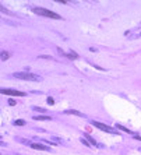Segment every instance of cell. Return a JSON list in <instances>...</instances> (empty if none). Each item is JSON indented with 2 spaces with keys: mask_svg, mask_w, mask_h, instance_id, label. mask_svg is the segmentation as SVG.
<instances>
[{
  "mask_svg": "<svg viewBox=\"0 0 141 155\" xmlns=\"http://www.w3.org/2000/svg\"><path fill=\"white\" fill-rule=\"evenodd\" d=\"M34 120H52V117H49V116H35Z\"/></svg>",
  "mask_w": 141,
  "mask_h": 155,
  "instance_id": "obj_7",
  "label": "cell"
},
{
  "mask_svg": "<svg viewBox=\"0 0 141 155\" xmlns=\"http://www.w3.org/2000/svg\"><path fill=\"white\" fill-rule=\"evenodd\" d=\"M140 37H141V32H140Z\"/></svg>",
  "mask_w": 141,
  "mask_h": 155,
  "instance_id": "obj_18",
  "label": "cell"
},
{
  "mask_svg": "<svg viewBox=\"0 0 141 155\" xmlns=\"http://www.w3.org/2000/svg\"><path fill=\"white\" fill-rule=\"evenodd\" d=\"M67 115H77V116H83V113L78 112V111H74V109H67V111H64Z\"/></svg>",
  "mask_w": 141,
  "mask_h": 155,
  "instance_id": "obj_6",
  "label": "cell"
},
{
  "mask_svg": "<svg viewBox=\"0 0 141 155\" xmlns=\"http://www.w3.org/2000/svg\"><path fill=\"white\" fill-rule=\"evenodd\" d=\"M14 124H18V126H24V124H25V122H24V120H21V119H18V120H16V122H14Z\"/></svg>",
  "mask_w": 141,
  "mask_h": 155,
  "instance_id": "obj_11",
  "label": "cell"
},
{
  "mask_svg": "<svg viewBox=\"0 0 141 155\" xmlns=\"http://www.w3.org/2000/svg\"><path fill=\"white\" fill-rule=\"evenodd\" d=\"M92 126H95V127H98L99 130H102V132H106V133H112V134H116L118 132H115V129H112L110 126H106V124H103V123H99V122H92Z\"/></svg>",
  "mask_w": 141,
  "mask_h": 155,
  "instance_id": "obj_3",
  "label": "cell"
},
{
  "mask_svg": "<svg viewBox=\"0 0 141 155\" xmlns=\"http://www.w3.org/2000/svg\"><path fill=\"white\" fill-rule=\"evenodd\" d=\"M8 53L7 52H2V60H6V59H8Z\"/></svg>",
  "mask_w": 141,
  "mask_h": 155,
  "instance_id": "obj_10",
  "label": "cell"
},
{
  "mask_svg": "<svg viewBox=\"0 0 141 155\" xmlns=\"http://www.w3.org/2000/svg\"><path fill=\"white\" fill-rule=\"evenodd\" d=\"M0 8H2V11H3V13H6V14H10V11H8V10H6V8L3 7V6H2Z\"/></svg>",
  "mask_w": 141,
  "mask_h": 155,
  "instance_id": "obj_16",
  "label": "cell"
},
{
  "mask_svg": "<svg viewBox=\"0 0 141 155\" xmlns=\"http://www.w3.org/2000/svg\"><path fill=\"white\" fill-rule=\"evenodd\" d=\"M116 127H118V129H119V130H123V132H124V133H128V134H131V132H130V130H128V129H127V127H124V126H122V124H118V126H116Z\"/></svg>",
  "mask_w": 141,
  "mask_h": 155,
  "instance_id": "obj_8",
  "label": "cell"
},
{
  "mask_svg": "<svg viewBox=\"0 0 141 155\" xmlns=\"http://www.w3.org/2000/svg\"><path fill=\"white\" fill-rule=\"evenodd\" d=\"M31 147L34 148V150H39V151H49L50 150L49 147H46V145H43V144H38V142H32Z\"/></svg>",
  "mask_w": 141,
  "mask_h": 155,
  "instance_id": "obj_5",
  "label": "cell"
},
{
  "mask_svg": "<svg viewBox=\"0 0 141 155\" xmlns=\"http://www.w3.org/2000/svg\"><path fill=\"white\" fill-rule=\"evenodd\" d=\"M48 103H49V105H53V103H55L53 98H48Z\"/></svg>",
  "mask_w": 141,
  "mask_h": 155,
  "instance_id": "obj_12",
  "label": "cell"
},
{
  "mask_svg": "<svg viewBox=\"0 0 141 155\" xmlns=\"http://www.w3.org/2000/svg\"><path fill=\"white\" fill-rule=\"evenodd\" d=\"M85 138H87V140H88V141H89V144H92V145H97V141H95V140L92 138L91 136H88V134H85Z\"/></svg>",
  "mask_w": 141,
  "mask_h": 155,
  "instance_id": "obj_9",
  "label": "cell"
},
{
  "mask_svg": "<svg viewBox=\"0 0 141 155\" xmlns=\"http://www.w3.org/2000/svg\"><path fill=\"white\" fill-rule=\"evenodd\" d=\"M134 138L138 140V141H141V136H134Z\"/></svg>",
  "mask_w": 141,
  "mask_h": 155,
  "instance_id": "obj_17",
  "label": "cell"
},
{
  "mask_svg": "<svg viewBox=\"0 0 141 155\" xmlns=\"http://www.w3.org/2000/svg\"><path fill=\"white\" fill-rule=\"evenodd\" d=\"M8 105H11V106L16 105V101H14V99H8Z\"/></svg>",
  "mask_w": 141,
  "mask_h": 155,
  "instance_id": "obj_15",
  "label": "cell"
},
{
  "mask_svg": "<svg viewBox=\"0 0 141 155\" xmlns=\"http://www.w3.org/2000/svg\"><path fill=\"white\" fill-rule=\"evenodd\" d=\"M39 57H41V59H50V60H52V59H53L52 56H45V55H42V56H39Z\"/></svg>",
  "mask_w": 141,
  "mask_h": 155,
  "instance_id": "obj_14",
  "label": "cell"
},
{
  "mask_svg": "<svg viewBox=\"0 0 141 155\" xmlns=\"http://www.w3.org/2000/svg\"><path fill=\"white\" fill-rule=\"evenodd\" d=\"M34 109H35V111H38V112H41V113H43V112H45V109H43V108H37V106H35Z\"/></svg>",
  "mask_w": 141,
  "mask_h": 155,
  "instance_id": "obj_13",
  "label": "cell"
},
{
  "mask_svg": "<svg viewBox=\"0 0 141 155\" xmlns=\"http://www.w3.org/2000/svg\"><path fill=\"white\" fill-rule=\"evenodd\" d=\"M3 95H11V97H24L25 92L22 91H16V89H2Z\"/></svg>",
  "mask_w": 141,
  "mask_h": 155,
  "instance_id": "obj_4",
  "label": "cell"
},
{
  "mask_svg": "<svg viewBox=\"0 0 141 155\" xmlns=\"http://www.w3.org/2000/svg\"><path fill=\"white\" fill-rule=\"evenodd\" d=\"M14 77H16V78H20V80H27V81H41V77L35 76V74H32V73H16Z\"/></svg>",
  "mask_w": 141,
  "mask_h": 155,
  "instance_id": "obj_2",
  "label": "cell"
},
{
  "mask_svg": "<svg viewBox=\"0 0 141 155\" xmlns=\"http://www.w3.org/2000/svg\"><path fill=\"white\" fill-rule=\"evenodd\" d=\"M32 11L35 14H39V16H43V17H49V18H53V20H62V17L59 14L53 13V11L48 10V8H43V7H34Z\"/></svg>",
  "mask_w": 141,
  "mask_h": 155,
  "instance_id": "obj_1",
  "label": "cell"
}]
</instances>
